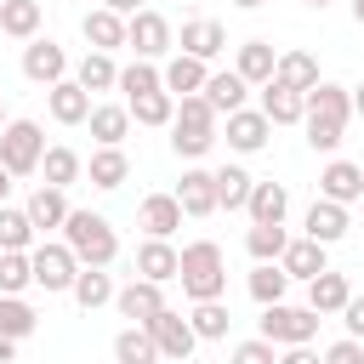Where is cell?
<instances>
[{
	"mask_svg": "<svg viewBox=\"0 0 364 364\" xmlns=\"http://www.w3.org/2000/svg\"><path fill=\"white\" fill-rule=\"evenodd\" d=\"M273 80H279V85H290V91H313V85H318V63H313L307 51H279Z\"/></svg>",
	"mask_w": 364,
	"mask_h": 364,
	"instance_id": "27",
	"label": "cell"
},
{
	"mask_svg": "<svg viewBox=\"0 0 364 364\" xmlns=\"http://www.w3.org/2000/svg\"><path fill=\"white\" fill-rule=\"evenodd\" d=\"M148 336H154V347H159V358H176V364H188V353L199 347V336H193V324H188L182 313H171V307H159V313L148 318Z\"/></svg>",
	"mask_w": 364,
	"mask_h": 364,
	"instance_id": "7",
	"label": "cell"
},
{
	"mask_svg": "<svg viewBox=\"0 0 364 364\" xmlns=\"http://www.w3.org/2000/svg\"><path fill=\"white\" fill-rule=\"evenodd\" d=\"M176 125H199V131H216V108L193 91V97H176V114H171Z\"/></svg>",
	"mask_w": 364,
	"mask_h": 364,
	"instance_id": "46",
	"label": "cell"
},
{
	"mask_svg": "<svg viewBox=\"0 0 364 364\" xmlns=\"http://www.w3.org/2000/svg\"><path fill=\"white\" fill-rule=\"evenodd\" d=\"M0 34L34 40L40 34V0H0Z\"/></svg>",
	"mask_w": 364,
	"mask_h": 364,
	"instance_id": "30",
	"label": "cell"
},
{
	"mask_svg": "<svg viewBox=\"0 0 364 364\" xmlns=\"http://www.w3.org/2000/svg\"><path fill=\"white\" fill-rule=\"evenodd\" d=\"M307 6H330V0H307Z\"/></svg>",
	"mask_w": 364,
	"mask_h": 364,
	"instance_id": "58",
	"label": "cell"
},
{
	"mask_svg": "<svg viewBox=\"0 0 364 364\" xmlns=\"http://www.w3.org/2000/svg\"><path fill=\"white\" fill-rule=\"evenodd\" d=\"M324 364H364V341H353V336L336 341V347L324 353Z\"/></svg>",
	"mask_w": 364,
	"mask_h": 364,
	"instance_id": "49",
	"label": "cell"
},
{
	"mask_svg": "<svg viewBox=\"0 0 364 364\" xmlns=\"http://www.w3.org/2000/svg\"><path fill=\"white\" fill-rule=\"evenodd\" d=\"M165 364H176V358H165Z\"/></svg>",
	"mask_w": 364,
	"mask_h": 364,
	"instance_id": "59",
	"label": "cell"
},
{
	"mask_svg": "<svg viewBox=\"0 0 364 364\" xmlns=\"http://www.w3.org/2000/svg\"><path fill=\"white\" fill-rule=\"evenodd\" d=\"M23 210H28L34 233H46V228H63V216H68V199H63V188H46V182H40V188L28 193V205H23Z\"/></svg>",
	"mask_w": 364,
	"mask_h": 364,
	"instance_id": "24",
	"label": "cell"
},
{
	"mask_svg": "<svg viewBox=\"0 0 364 364\" xmlns=\"http://www.w3.org/2000/svg\"><path fill=\"white\" fill-rule=\"evenodd\" d=\"M34 307L23 301V296H0V336H11V341H23V336H34Z\"/></svg>",
	"mask_w": 364,
	"mask_h": 364,
	"instance_id": "42",
	"label": "cell"
},
{
	"mask_svg": "<svg viewBox=\"0 0 364 364\" xmlns=\"http://www.w3.org/2000/svg\"><path fill=\"white\" fill-rule=\"evenodd\" d=\"M358 193H364V165H353V159H330V165L318 171V199L353 205Z\"/></svg>",
	"mask_w": 364,
	"mask_h": 364,
	"instance_id": "12",
	"label": "cell"
},
{
	"mask_svg": "<svg viewBox=\"0 0 364 364\" xmlns=\"http://www.w3.org/2000/svg\"><path fill=\"white\" fill-rule=\"evenodd\" d=\"M262 114H267V125H296V119H301V91L267 80V85H262Z\"/></svg>",
	"mask_w": 364,
	"mask_h": 364,
	"instance_id": "29",
	"label": "cell"
},
{
	"mask_svg": "<svg viewBox=\"0 0 364 364\" xmlns=\"http://www.w3.org/2000/svg\"><path fill=\"white\" fill-rule=\"evenodd\" d=\"M28 267H34V284L40 290H68L74 273H80V256L68 245H34L28 250Z\"/></svg>",
	"mask_w": 364,
	"mask_h": 364,
	"instance_id": "6",
	"label": "cell"
},
{
	"mask_svg": "<svg viewBox=\"0 0 364 364\" xmlns=\"http://www.w3.org/2000/svg\"><path fill=\"white\" fill-rule=\"evenodd\" d=\"M284 290H290V273H284L279 262H256V273H250V296L267 307V301H284Z\"/></svg>",
	"mask_w": 364,
	"mask_h": 364,
	"instance_id": "40",
	"label": "cell"
},
{
	"mask_svg": "<svg viewBox=\"0 0 364 364\" xmlns=\"http://www.w3.org/2000/svg\"><path fill=\"white\" fill-rule=\"evenodd\" d=\"M40 171H46V188H68V182H80V154L74 148H46Z\"/></svg>",
	"mask_w": 364,
	"mask_h": 364,
	"instance_id": "39",
	"label": "cell"
},
{
	"mask_svg": "<svg viewBox=\"0 0 364 364\" xmlns=\"http://www.w3.org/2000/svg\"><path fill=\"white\" fill-rule=\"evenodd\" d=\"M114 358H119V364H159V347H154L148 324L119 330V336H114Z\"/></svg>",
	"mask_w": 364,
	"mask_h": 364,
	"instance_id": "32",
	"label": "cell"
},
{
	"mask_svg": "<svg viewBox=\"0 0 364 364\" xmlns=\"http://www.w3.org/2000/svg\"><path fill=\"white\" fill-rule=\"evenodd\" d=\"M68 290H74V301H80L85 313H91V307H102V301H114V279H108L102 267H80Z\"/></svg>",
	"mask_w": 364,
	"mask_h": 364,
	"instance_id": "33",
	"label": "cell"
},
{
	"mask_svg": "<svg viewBox=\"0 0 364 364\" xmlns=\"http://www.w3.org/2000/svg\"><path fill=\"white\" fill-rule=\"evenodd\" d=\"M23 74H28L34 85H57V80H68V51H63L57 40H28Z\"/></svg>",
	"mask_w": 364,
	"mask_h": 364,
	"instance_id": "9",
	"label": "cell"
},
{
	"mask_svg": "<svg viewBox=\"0 0 364 364\" xmlns=\"http://www.w3.org/2000/svg\"><path fill=\"white\" fill-rule=\"evenodd\" d=\"M267 114L262 108H233L228 114V148H239V154H262L267 148Z\"/></svg>",
	"mask_w": 364,
	"mask_h": 364,
	"instance_id": "13",
	"label": "cell"
},
{
	"mask_svg": "<svg viewBox=\"0 0 364 364\" xmlns=\"http://www.w3.org/2000/svg\"><path fill=\"white\" fill-rule=\"evenodd\" d=\"M46 108H51L57 125H85V114H91V91H85L80 80H57V85H46Z\"/></svg>",
	"mask_w": 364,
	"mask_h": 364,
	"instance_id": "11",
	"label": "cell"
},
{
	"mask_svg": "<svg viewBox=\"0 0 364 364\" xmlns=\"http://www.w3.org/2000/svg\"><path fill=\"white\" fill-rule=\"evenodd\" d=\"M114 307H119L131 324H148V318L165 307V296H159V284H154V279H131L125 290H114Z\"/></svg>",
	"mask_w": 364,
	"mask_h": 364,
	"instance_id": "14",
	"label": "cell"
},
{
	"mask_svg": "<svg viewBox=\"0 0 364 364\" xmlns=\"http://www.w3.org/2000/svg\"><path fill=\"white\" fill-rule=\"evenodd\" d=\"M245 210H250V222H284V210H290V193H284V182H250V199H245Z\"/></svg>",
	"mask_w": 364,
	"mask_h": 364,
	"instance_id": "23",
	"label": "cell"
},
{
	"mask_svg": "<svg viewBox=\"0 0 364 364\" xmlns=\"http://www.w3.org/2000/svg\"><path fill=\"white\" fill-rule=\"evenodd\" d=\"M6 188H11V171L0 165V205H6Z\"/></svg>",
	"mask_w": 364,
	"mask_h": 364,
	"instance_id": "53",
	"label": "cell"
},
{
	"mask_svg": "<svg viewBox=\"0 0 364 364\" xmlns=\"http://www.w3.org/2000/svg\"><path fill=\"white\" fill-rule=\"evenodd\" d=\"M210 142H216V131H199V125H176V119H171V148H176L182 159H205Z\"/></svg>",
	"mask_w": 364,
	"mask_h": 364,
	"instance_id": "45",
	"label": "cell"
},
{
	"mask_svg": "<svg viewBox=\"0 0 364 364\" xmlns=\"http://www.w3.org/2000/svg\"><path fill=\"white\" fill-rule=\"evenodd\" d=\"M28 284H34L28 250H0V296H23Z\"/></svg>",
	"mask_w": 364,
	"mask_h": 364,
	"instance_id": "41",
	"label": "cell"
},
{
	"mask_svg": "<svg viewBox=\"0 0 364 364\" xmlns=\"http://www.w3.org/2000/svg\"><path fill=\"white\" fill-rule=\"evenodd\" d=\"M85 119H91L97 148H119V142H125V131H131V108H119V102H97Z\"/></svg>",
	"mask_w": 364,
	"mask_h": 364,
	"instance_id": "17",
	"label": "cell"
},
{
	"mask_svg": "<svg viewBox=\"0 0 364 364\" xmlns=\"http://www.w3.org/2000/svg\"><path fill=\"white\" fill-rule=\"evenodd\" d=\"M102 6H108V11H119V17H131V11H142L136 0H102Z\"/></svg>",
	"mask_w": 364,
	"mask_h": 364,
	"instance_id": "51",
	"label": "cell"
},
{
	"mask_svg": "<svg viewBox=\"0 0 364 364\" xmlns=\"http://www.w3.org/2000/svg\"><path fill=\"white\" fill-rule=\"evenodd\" d=\"M119 91L125 97H142V91H165V80H159V68L148 57H136L131 68H119Z\"/></svg>",
	"mask_w": 364,
	"mask_h": 364,
	"instance_id": "44",
	"label": "cell"
},
{
	"mask_svg": "<svg viewBox=\"0 0 364 364\" xmlns=\"http://www.w3.org/2000/svg\"><path fill=\"white\" fill-rule=\"evenodd\" d=\"M341 324H347V336H353V341H364V296H347Z\"/></svg>",
	"mask_w": 364,
	"mask_h": 364,
	"instance_id": "48",
	"label": "cell"
},
{
	"mask_svg": "<svg viewBox=\"0 0 364 364\" xmlns=\"http://www.w3.org/2000/svg\"><path fill=\"white\" fill-rule=\"evenodd\" d=\"M176 279H182V296L193 301H216L228 290V262H222V245L216 239H193L176 250Z\"/></svg>",
	"mask_w": 364,
	"mask_h": 364,
	"instance_id": "2",
	"label": "cell"
},
{
	"mask_svg": "<svg viewBox=\"0 0 364 364\" xmlns=\"http://www.w3.org/2000/svg\"><path fill=\"white\" fill-rule=\"evenodd\" d=\"M273 63H279V51H273L267 40H245V46H239L233 74H239L245 85H267V80H273Z\"/></svg>",
	"mask_w": 364,
	"mask_h": 364,
	"instance_id": "16",
	"label": "cell"
},
{
	"mask_svg": "<svg viewBox=\"0 0 364 364\" xmlns=\"http://www.w3.org/2000/svg\"><path fill=\"white\" fill-rule=\"evenodd\" d=\"M182 51H188V57H199V63H210L216 51H228L222 23H216V17H193V23H182Z\"/></svg>",
	"mask_w": 364,
	"mask_h": 364,
	"instance_id": "15",
	"label": "cell"
},
{
	"mask_svg": "<svg viewBox=\"0 0 364 364\" xmlns=\"http://www.w3.org/2000/svg\"><path fill=\"white\" fill-rule=\"evenodd\" d=\"M11 353H17V341H11V336H0V364H11Z\"/></svg>",
	"mask_w": 364,
	"mask_h": 364,
	"instance_id": "52",
	"label": "cell"
},
{
	"mask_svg": "<svg viewBox=\"0 0 364 364\" xmlns=\"http://www.w3.org/2000/svg\"><path fill=\"white\" fill-rule=\"evenodd\" d=\"M279 364H324V358L313 353V341H296V347H284V353H279Z\"/></svg>",
	"mask_w": 364,
	"mask_h": 364,
	"instance_id": "50",
	"label": "cell"
},
{
	"mask_svg": "<svg viewBox=\"0 0 364 364\" xmlns=\"http://www.w3.org/2000/svg\"><path fill=\"white\" fill-rule=\"evenodd\" d=\"M341 233H347V205H336V199H313V205H307V239L336 245Z\"/></svg>",
	"mask_w": 364,
	"mask_h": 364,
	"instance_id": "19",
	"label": "cell"
},
{
	"mask_svg": "<svg viewBox=\"0 0 364 364\" xmlns=\"http://www.w3.org/2000/svg\"><path fill=\"white\" fill-rule=\"evenodd\" d=\"M125 176H131L125 148H97V154H91V188H119Z\"/></svg>",
	"mask_w": 364,
	"mask_h": 364,
	"instance_id": "36",
	"label": "cell"
},
{
	"mask_svg": "<svg viewBox=\"0 0 364 364\" xmlns=\"http://www.w3.org/2000/svg\"><path fill=\"white\" fill-rule=\"evenodd\" d=\"M353 114H364V85H358V91H353Z\"/></svg>",
	"mask_w": 364,
	"mask_h": 364,
	"instance_id": "54",
	"label": "cell"
},
{
	"mask_svg": "<svg viewBox=\"0 0 364 364\" xmlns=\"http://www.w3.org/2000/svg\"><path fill=\"white\" fill-rule=\"evenodd\" d=\"M159 80H165V91H171V97H193V91H205V63H199V57H188V51H176V57L165 63V74H159Z\"/></svg>",
	"mask_w": 364,
	"mask_h": 364,
	"instance_id": "22",
	"label": "cell"
},
{
	"mask_svg": "<svg viewBox=\"0 0 364 364\" xmlns=\"http://www.w3.org/2000/svg\"><path fill=\"white\" fill-rule=\"evenodd\" d=\"M142 228H148V239H171V233L182 228L176 193H148V199H142Z\"/></svg>",
	"mask_w": 364,
	"mask_h": 364,
	"instance_id": "18",
	"label": "cell"
},
{
	"mask_svg": "<svg viewBox=\"0 0 364 364\" xmlns=\"http://www.w3.org/2000/svg\"><path fill=\"white\" fill-rule=\"evenodd\" d=\"M347 114H353V97L330 80H318L313 91H301V125H307V142L318 154H336L341 148V131H347Z\"/></svg>",
	"mask_w": 364,
	"mask_h": 364,
	"instance_id": "1",
	"label": "cell"
},
{
	"mask_svg": "<svg viewBox=\"0 0 364 364\" xmlns=\"http://www.w3.org/2000/svg\"><path fill=\"white\" fill-rule=\"evenodd\" d=\"M125 46L154 63V57L171 51V23H165L159 11H131V17H125Z\"/></svg>",
	"mask_w": 364,
	"mask_h": 364,
	"instance_id": "8",
	"label": "cell"
},
{
	"mask_svg": "<svg viewBox=\"0 0 364 364\" xmlns=\"http://www.w3.org/2000/svg\"><path fill=\"white\" fill-rule=\"evenodd\" d=\"M80 85H85V91H114V85H119L114 57H108V51H85V57H80Z\"/></svg>",
	"mask_w": 364,
	"mask_h": 364,
	"instance_id": "38",
	"label": "cell"
},
{
	"mask_svg": "<svg viewBox=\"0 0 364 364\" xmlns=\"http://www.w3.org/2000/svg\"><path fill=\"white\" fill-rule=\"evenodd\" d=\"M313 336H318V313L313 307H284V301H267L262 307V341L296 347V341H313Z\"/></svg>",
	"mask_w": 364,
	"mask_h": 364,
	"instance_id": "5",
	"label": "cell"
},
{
	"mask_svg": "<svg viewBox=\"0 0 364 364\" xmlns=\"http://www.w3.org/2000/svg\"><path fill=\"white\" fill-rule=\"evenodd\" d=\"M347 296H353L347 273H330V267H324L318 279H307V307H313V313H341Z\"/></svg>",
	"mask_w": 364,
	"mask_h": 364,
	"instance_id": "21",
	"label": "cell"
},
{
	"mask_svg": "<svg viewBox=\"0 0 364 364\" xmlns=\"http://www.w3.org/2000/svg\"><path fill=\"white\" fill-rule=\"evenodd\" d=\"M188 324H193V336H199V341H222V336H228V324H233V313H228V307H222V296H216V301H193Z\"/></svg>",
	"mask_w": 364,
	"mask_h": 364,
	"instance_id": "34",
	"label": "cell"
},
{
	"mask_svg": "<svg viewBox=\"0 0 364 364\" xmlns=\"http://www.w3.org/2000/svg\"><path fill=\"white\" fill-rule=\"evenodd\" d=\"M245 91H250V85L228 68V74H205V91H199V97H205L216 114H233V108H245Z\"/></svg>",
	"mask_w": 364,
	"mask_h": 364,
	"instance_id": "28",
	"label": "cell"
},
{
	"mask_svg": "<svg viewBox=\"0 0 364 364\" xmlns=\"http://www.w3.org/2000/svg\"><path fill=\"white\" fill-rule=\"evenodd\" d=\"M250 171H239V165H222L216 171V205L222 210H245V199H250Z\"/></svg>",
	"mask_w": 364,
	"mask_h": 364,
	"instance_id": "37",
	"label": "cell"
},
{
	"mask_svg": "<svg viewBox=\"0 0 364 364\" xmlns=\"http://www.w3.org/2000/svg\"><path fill=\"white\" fill-rule=\"evenodd\" d=\"M233 364H279V347L262 341V336H256V341H239V347H233Z\"/></svg>",
	"mask_w": 364,
	"mask_h": 364,
	"instance_id": "47",
	"label": "cell"
},
{
	"mask_svg": "<svg viewBox=\"0 0 364 364\" xmlns=\"http://www.w3.org/2000/svg\"><path fill=\"white\" fill-rule=\"evenodd\" d=\"M40 154H46V131L34 119H6V131H0V165L11 176H28V171H40Z\"/></svg>",
	"mask_w": 364,
	"mask_h": 364,
	"instance_id": "4",
	"label": "cell"
},
{
	"mask_svg": "<svg viewBox=\"0 0 364 364\" xmlns=\"http://www.w3.org/2000/svg\"><path fill=\"white\" fill-rule=\"evenodd\" d=\"M28 239H34V222H28V210H11V205H0V250H28Z\"/></svg>",
	"mask_w": 364,
	"mask_h": 364,
	"instance_id": "43",
	"label": "cell"
},
{
	"mask_svg": "<svg viewBox=\"0 0 364 364\" xmlns=\"http://www.w3.org/2000/svg\"><path fill=\"white\" fill-rule=\"evenodd\" d=\"M324 250H330V245H318V239H290L284 256H279V267H284L290 279H318V273H324Z\"/></svg>",
	"mask_w": 364,
	"mask_h": 364,
	"instance_id": "20",
	"label": "cell"
},
{
	"mask_svg": "<svg viewBox=\"0 0 364 364\" xmlns=\"http://www.w3.org/2000/svg\"><path fill=\"white\" fill-rule=\"evenodd\" d=\"M233 6H239V11H256V6H267V0H233Z\"/></svg>",
	"mask_w": 364,
	"mask_h": 364,
	"instance_id": "55",
	"label": "cell"
},
{
	"mask_svg": "<svg viewBox=\"0 0 364 364\" xmlns=\"http://www.w3.org/2000/svg\"><path fill=\"white\" fill-rule=\"evenodd\" d=\"M85 40H91V51H114V46H125V17L108 11V6L85 11Z\"/></svg>",
	"mask_w": 364,
	"mask_h": 364,
	"instance_id": "26",
	"label": "cell"
},
{
	"mask_svg": "<svg viewBox=\"0 0 364 364\" xmlns=\"http://www.w3.org/2000/svg\"><path fill=\"white\" fill-rule=\"evenodd\" d=\"M353 17H358V23H364V0H353Z\"/></svg>",
	"mask_w": 364,
	"mask_h": 364,
	"instance_id": "56",
	"label": "cell"
},
{
	"mask_svg": "<svg viewBox=\"0 0 364 364\" xmlns=\"http://www.w3.org/2000/svg\"><path fill=\"white\" fill-rule=\"evenodd\" d=\"M63 245L80 256V267H108L119 256V239H114L108 216H97V210H68L63 216Z\"/></svg>",
	"mask_w": 364,
	"mask_h": 364,
	"instance_id": "3",
	"label": "cell"
},
{
	"mask_svg": "<svg viewBox=\"0 0 364 364\" xmlns=\"http://www.w3.org/2000/svg\"><path fill=\"white\" fill-rule=\"evenodd\" d=\"M284 245H290L284 222H250V233H245V250H250L256 262H279V256H284Z\"/></svg>",
	"mask_w": 364,
	"mask_h": 364,
	"instance_id": "31",
	"label": "cell"
},
{
	"mask_svg": "<svg viewBox=\"0 0 364 364\" xmlns=\"http://www.w3.org/2000/svg\"><path fill=\"white\" fill-rule=\"evenodd\" d=\"M125 108H131V119H136V125H171L176 97H171V91H142V97H131Z\"/></svg>",
	"mask_w": 364,
	"mask_h": 364,
	"instance_id": "35",
	"label": "cell"
},
{
	"mask_svg": "<svg viewBox=\"0 0 364 364\" xmlns=\"http://www.w3.org/2000/svg\"><path fill=\"white\" fill-rule=\"evenodd\" d=\"M136 279H154V284L176 279V250H171V239H148V245H136Z\"/></svg>",
	"mask_w": 364,
	"mask_h": 364,
	"instance_id": "25",
	"label": "cell"
},
{
	"mask_svg": "<svg viewBox=\"0 0 364 364\" xmlns=\"http://www.w3.org/2000/svg\"><path fill=\"white\" fill-rule=\"evenodd\" d=\"M0 131H6V102H0Z\"/></svg>",
	"mask_w": 364,
	"mask_h": 364,
	"instance_id": "57",
	"label": "cell"
},
{
	"mask_svg": "<svg viewBox=\"0 0 364 364\" xmlns=\"http://www.w3.org/2000/svg\"><path fill=\"white\" fill-rule=\"evenodd\" d=\"M176 205H182V216H210L216 210V171L188 165L182 182H176Z\"/></svg>",
	"mask_w": 364,
	"mask_h": 364,
	"instance_id": "10",
	"label": "cell"
}]
</instances>
